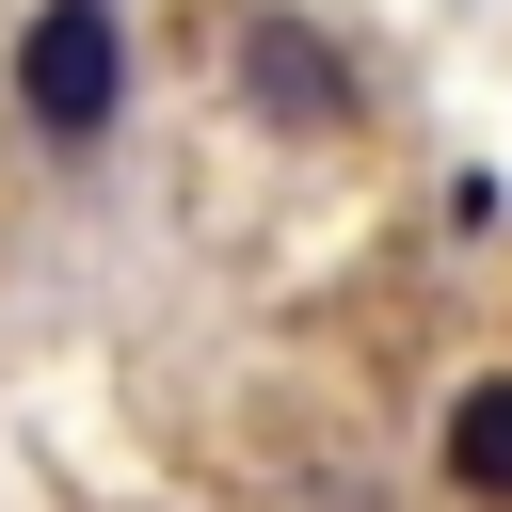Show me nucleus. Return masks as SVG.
Instances as JSON below:
<instances>
[{"label": "nucleus", "mask_w": 512, "mask_h": 512, "mask_svg": "<svg viewBox=\"0 0 512 512\" xmlns=\"http://www.w3.org/2000/svg\"><path fill=\"white\" fill-rule=\"evenodd\" d=\"M96 16H112V0H96Z\"/></svg>", "instance_id": "nucleus-4"}, {"label": "nucleus", "mask_w": 512, "mask_h": 512, "mask_svg": "<svg viewBox=\"0 0 512 512\" xmlns=\"http://www.w3.org/2000/svg\"><path fill=\"white\" fill-rule=\"evenodd\" d=\"M240 96H256V128H352V112H368L352 64H336L304 16H256V32H240Z\"/></svg>", "instance_id": "nucleus-2"}, {"label": "nucleus", "mask_w": 512, "mask_h": 512, "mask_svg": "<svg viewBox=\"0 0 512 512\" xmlns=\"http://www.w3.org/2000/svg\"><path fill=\"white\" fill-rule=\"evenodd\" d=\"M16 112H32L48 144H96V128L128 112V32H112L96 0H48V16L16 32Z\"/></svg>", "instance_id": "nucleus-1"}, {"label": "nucleus", "mask_w": 512, "mask_h": 512, "mask_svg": "<svg viewBox=\"0 0 512 512\" xmlns=\"http://www.w3.org/2000/svg\"><path fill=\"white\" fill-rule=\"evenodd\" d=\"M432 464H448V496H480V512H512V368H480V384H448V432H432Z\"/></svg>", "instance_id": "nucleus-3"}]
</instances>
